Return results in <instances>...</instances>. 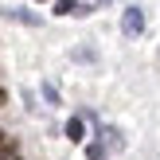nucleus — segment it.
I'll return each instance as SVG.
<instances>
[{"mask_svg": "<svg viewBox=\"0 0 160 160\" xmlns=\"http://www.w3.org/2000/svg\"><path fill=\"white\" fill-rule=\"evenodd\" d=\"M86 156H90V160H106V145H102V141L86 145Z\"/></svg>", "mask_w": 160, "mask_h": 160, "instance_id": "6", "label": "nucleus"}, {"mask_svg": "<svg viewBox=\"0 0 160 160\" xmlns=\"http://www.w3.org/2000/svg\"><path fill=\"white\" fill-rule=\"evenodd\" d=\"M121 31L129 39H137L141 31H145V12H141V8H125L121 12Z\"/></svg>", "mask_w": 160, "mask_h": 160, "instance_id": "1", "label": "nucleus"}, {"mask_svg": "<svg viewBox=\"0 0 160 160\" xmlns=\"http://www.w3.org/2000/svg\"><path fill=\"white\" fill-rule=\"evenodd\" d=\"M55 12H59V16H78V12H82V4H78V0H59Z\"/></svg>", "mask_w": 160, "mask_h": 160, "instance_id": "3", "label": "nucleus"}, {"mask_svg": "<svg viewBox=\"0 0 160 160\" xmlns=\"http://www.w3.org/2000/svg\"><path fill=\"white\" fill-rule=\"evenodd\" d=\"M82 137H86V121H82V117H70V121H67V141L78 145Z\"/></svg>", "mask_w": 160, "mask_h": 160, "instance_id": "2", "label": "nucleus"}, {"mask_svg": "<svg viewBox=\"0 0 160 160\" xmlns=\"http://www.w3.org/2000/svg\"><path fill=\"white\" fill-rule=\"evenodd\" d=\"M12 152H16V145H12V141H4V145H0V160H12Z\"/></svg>", "mask_w": 160, "mask_h": 160, "instance_id": "8", "label": "nucleus"}, {"mask_svg": "<svg viewBox=\"0 0 160 160\" xmlns=\"http://www.w3.org/2000/svg\"><path fill=\"white\" fill-rule=\"evenodd\" d=\"M8 20H20V23H39V16H31V12H20V8H8Z\"/></svg>", "mask_w": 160, "mask_h": 160, "instance_id": "4", "label": "nucleus"}, {"mask_svg": "<svg viewBox=\"0 0 160 160\" xmlns=\"http://www.w3.org/2000/svg\"><path fill=\"white\" fill-rule=\"evenodd\" d=\"M43 98H47V102H51V106H59V90H55V86H51V82H47V86H43Z\"/></svg>", "mask_w": 160, "mask_h": 160, "instance_id": "7", "label": "nucleus"}, {"mask_svg": "<svg viewBox=\"0 0 160 160\" xmlns=\"http://www.w3.org/2000/svg\"><path fill=\"white\" fill-rule=\"evenodd\" d=\"M102 141H109V145H113V148H125L121 133H117V129H106V125H102Z\"/></svg>", "mask_w": 160, "mask_h": 160, "instance_id": "5", "label": "nucleus"}]
</instances>
